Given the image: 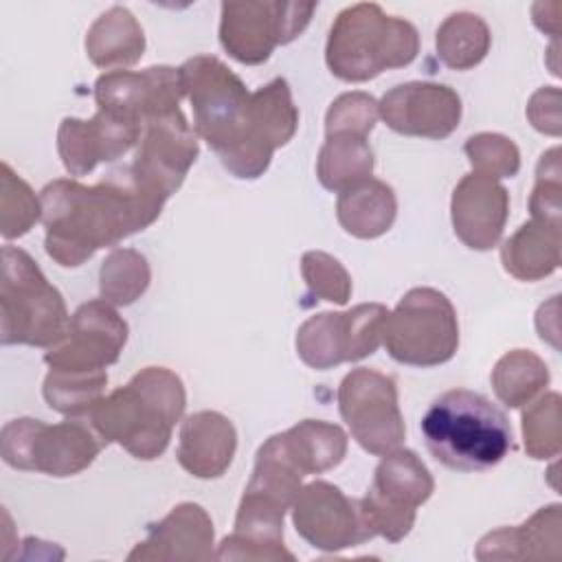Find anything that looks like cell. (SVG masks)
I'll return each instance as SVG.
<instances>
[{
    "label": "cell",
    "instance_id": "obj_29",
    "mask_svg": "<svg viewBox=\"0 0 562 562\" xmlns=\"http://www.w3.org/2000/svg\"><path fill=\"white\" fill-rule=\"evenodd\" d=\"M492 33L485 20L470 11L450 13L437 29L435 46L439 59L452 70H470L490 53Z\"/></svg>",
    "mask_w": 562,
    "mask_h": 562
},
{
    "label": "cell",
    "instance_id": "obj_4",
    "mask_svg": "<svg viewBox=\"0 0 562 562\" xmlns=\"http://www.w3.org/2000/svg\"><path fill=\"white\" fill-rule=\"evenodd\" d=\"M419 430L432 459L457 472L490 470L514 450V432L505 413L485 395L468 389L435 397Z\"/></svg>",
    "mask_w": 562,
    "mask_h": 562
},
{
    "label": "cell",
    "instance_id": "obj_19",
    "mask_svg": "<svg viewBox=\"0 0 562 562\" xmlns=\"http://www.w3.org/2000/svg\"><path fill=\"white\" fill-rule=\"evenodd\" d=\"M450 215L454 235L468 248L490 250L503 237L509 215V193L498 180L472 171L454 187Z\"/></svg>",
    "mask_w": 562,
    "mask_h": 562
},
{
    "label": "cell",
    "instance_id": "obj_17",
    "mask_svg": "<svg viewBox=\"0 0 562 562\" xmlns=\"http://www.w3.org/2000/svg\"><path fill=\"white\" fill-rule=\"evenodd\" d=\"M378 110L393 132L435 140L450 136L461 121L459 94L435 81L400 83L382 97Z\"/></svg>",
    "mask_w": 562,
    "mask_h": 562
},
{
    "label": "cell",
    "instance_id": "obj_30",
    "mask_svg": "<svg viewBox=\"0 0 562 562\" xmlns=\"http://www.w3.org/2000/svg\"><path fill=\"white\" fill-rule=\"evenodd\" d=\"M547 362L529 349H512L492 369V389L507 408L529 404L549 384Z\"/></svg>",
    "mask_w": 562,
    "mask_h": 562
},
{
    "label": "cell",
    "instance_id": "obj_37",
    "mask_svg": "<svg viewBox=\"0 0 562 562\" xmlns=\"http://www.w3.org/2000/svg\"><path fill=\"white\" fill-rule=\"evenodd\" d=\"M378 116V101L371 94L345 92L331 101L325 114V134L369 136Z\"/></svg>",
    "mask_w": 562,
    "mask_h": 562
},
{
    "label": "cell",
    "instance_id": "obj_21",
    "mask_svg": "<svg viewBox=\"0 0 562 562\" xmlns=\"http://www.w3.org/2000/svg\"><path fill=\"white\" fill-rule=\"evenodd\" d=\"M213 520L198 503L176 505L160 522L149 525L147 538L138 542L127 560H211Z\"/></svg>",
    "mask_w": 562,
    "mask_h": 562
},
{
    "label": "cell",
    "instance_id": "obj_6",
    "mask_svg": "<svg viewBox=\"0 0 562 562\" xmlns=\"http://www.w3.org/2000/svg\"><path fill=\"white\" fill-rule=\"evenodd\" d=\"M70 316L64 296L48 283L29 252L2 248L0 281V342L55 347L68 329Z\"/></svg>",
    "mask_w": 562,
    "mask_h": 562
},
{
    "label": "cell",
    "instance_id": "obj_33",
    "mask_svg": "<svg viewBox=\"0 0 562 562\" xmlns=\"http://www.w3.org/2000/svg\"><path fill=\"white\" fill-rule=\"evenodd\" d=\"M560 393L551 391L522 411V441L531 459L542 461L560 454Z\"/></svg>",
    "mask_w": 562,
    "mask_h": 562
},
{
    "label": "cell",
    "instance_id": "obj_25",
    "mask_svg": "<svg viewBox=\"0 0 562 562\" xmlns=\"http://www.w3.org/2000/svg\"><path fill=\"white\" fill-rule=\"evenodd\" d=\"M397 215V200L391 184L367 178L338 193L336 217L345 233L358 239L384 235Z\"/></svg>",
    "mask_w": 562,
    "mask_h": 562
},
{
    "label": "cell",
    "instance_id": "obj_9",
    "mask_svg": "<svg viewBox=\"0 0 562 562\" xmlns=\"http://www.w3.org/2000/svg\"><path fill=\"white\" fill-rule=\"evenodd\" d=\"M316 7L318 2H224L220 44L233 59L241 64H263L277 46L290 44L307 29Z\"/></svg>",
    "mask_w": 562,
    "mask_h": 562
},
{
    "label": "cell",
    "instance_id": "obj_3",
    "mask_svg": "<svg viewBox=\"0 0 562 562\" xmlns=\"http://www.w3.org/2000/svg\"><path fill=\"white\" fill-rule=\"evenodd\" d=\"M187 406L184 384L167 367H145L125 386L103 395L90 413V426L103 443H119L134 459H158Z\"/></svg>",
    "mask_w": 562,
    "mask_h": 562
},
{
    "label": "cell",
    "instance_id": "obj_22",
    "mask_svg": "<svg viewBox=\"0 0 562 562\" xmlns=\"http://www.w3.org/2000/svg\"><path fill=\"white\" fill-rule=\"evenodd\" d=\"M237 450V430L228 417L217 411H198L180 426L178 463L191 476L217 479L233 463Z\"/></svg>",
    "mask_w": 562,
    "mask_h": 562
},
{
    "label": "cell",
    "instance_id": "obj_26",
    "mask_svg": "<svg viewBox=\"0 0 562 562\" xmlns=\"http://www.w3.org/2000/svg\"><path fill=\"white\" fill-rule=\"evenodd\" d=\"M281 452L303 474H321L336 468L347 454V435L323 419H303L274 435Z\"/></svg>",
    "mask_w": 562,
    "mask_h": 562
},
{
    "label": "cell",
    "instance_id": "obj_16",
    "mask_svg": "<svg viewBox=\"0 0 562 562\" xmlns=\"http://www.w3.org/2000/svg\"><path fill=\"white\" fill-rule=\"evenodd\" d=\"M184 97L178 68L149 66L140 72L110 70L94 81L97 108L145 125L147 119L178 110Z\"/></svg>",
    "mask_w": 562,
    "mask_h": 562
},
{
    "label": "cell",
    "instance_id": "obj_34",
    "mask_svg": "<svg viewBox=\"0 0 562 562\" xmlns=\"http://www.w3.org/2000/svg\"><path fill=\"white\" fill-rule=\"evenodd\" d=\"M0 235L15 239L26 235L37 220H42V202L35 198L31 187L2 162V187H0Z\"/></svg>",
    "mask_w": 562,
    "mask_h": 562
},
{
    "label": "cell",
    "instance_id": "obj_20",
    "mask_svg": "<svg viewBox=\"0 0 562 562\" xmlns=\"http://www.w3.org/2000/svg\"><path fill=\"white\" fill-rule=\"evenodd\" d=\"M288 507L250 490H244V496L237 507L235 529L226 536L217 551V560H294L283 544V516Z\"/></svg>",
    "mask_w": 562,
    "mask_h": 562
},
{
    "label": "cell",
    "instance_id": "obj_18",
    "mask_svg": "<svg viewBox=\"0 0 562 562\" xmlns=\"http://www.w3.org/2000/svg\"><path fill=\"white\" fill-rule=\"evenodd\" d=\"M143 125L97 108L83 121L66 116L57 130V151L70 176H86L99 162H112L138 145Z\"/></svg>",
    "mask_w": 562,
    "mask_h": 562
},
{
    "label": "cell",
    "instance_id": "obj_13",
    "mask_svg": "<svg viewBox=\"0 0 562 562\" xmlns=\"http://www.w3.org/2000/svg\"><path fill=\"white\" fill-rule=\"evenodd\" d=\"M296 533L318 551H342L375 538L362 498H349L338 485L312 481L303 485L292 503Z\"/></svg>",
    "mask_w": 562,
    "mask_h": 562
},
{
    "label": "cell",
    "instance_id": "obj_35",
    "mask_svg": "<svg viewBox=\"0 0 562 562\" xmlns=\"http://www.w3.org/2000/svg\"><path fill=\"white\" fill-rule=\"evenodd\" d=\"M463 151L474 169V173L487 176L492 180L514 178L520 169V151L516 143L503 134L481 132L465 140Z\"/></svg>",
    "mask_w": 562,
    "mask_h": 562
},
{
    "label": "cell",
    "instance_id": "obj_32",
    "mask_svg": "<svg viewBox=\"0 0 562 562\" xmlns=\"http://www.w3.org/2000/svg\"><path fill=\"white\" fill-rule=\"evenodd\" d=\"M149 281V263L134 248H114L99 270L101 299L110 305H132L145 294Z\"/></svg>",
    "mask_w": 562,
    "mask_h": 562
},
{
    "label": "cell",
    "instance_id": "obj_7",
    "mask_svg": "<svg viewBox=\"0 0 562 562\" xmlns=\"http://www.w3.org/2000/svg\"><path fill=\"white\" fill-rule=\"evenodd\" d=\"M389 356L408 367H439L457 353L459 321L450 299L435 288L408 290L382 329Z\"/></svg>",
    "mask_w": 562,
    "mask_h": 562
},
{
    "label": "cell",
    "instance_id": "obj_38",
    "mask_svg": "<svg viewBox=\"0 0 562 562\" xmlns=\"http://www.w3.org/2000/svg\"><path fill=\"white\" fill-rule=\"evenodd\" d=\"M562 169H560V147H551L544 151L536 167V184L529 195V211L531 217L549 220L560 224V195H562V182H560Z\"/></svg>",
    "mask_w": 562,
    "mask_h": 562
},
{
    "label": "cell",
    "instance_id": "obj_10",
    "mask_svg": "<svg viewBox=\"0 0 562 562\" xmlns=\"http://www.w3.org/2000/svg\"><path fill=\"white\" fill-rule=\"evenodd\" d=\"M338 411L351 437L362 450L384 457L397 450L406 437L397 404V384L391 375L358 367L338 386Z\"/></svg>",
    "mask_w": 562,
    "mask_h": 562
},
{
    "label": "cell",
    "instance_id": "obj_14",
    "mask_svg": "<svg viewBox=\"0 0 562 562\" xmlns=\"http://www.w3.org/2000/svg\"><path fill=\"white\" fill-rule=\"evenodd\" d=\"M127 334V323L108 301H88L75 310L66 336L44 353V362L59 371H105L119 360Z\"/></svg>",
    "mask_w": 562,
    "mask_h": 562
},
{
    "label": "cell",
    "instance_id": "obj_2",
    "mask_svg": "<svg viewBox=\"0 0 562 562\" xmlns=\"http://www.w3.org/2000/svg\"><path fill=\"white\" fill-rule=\"evenodd\" d=\"M40 202L46 255L64 268H77L97 250L154 224L167 198L123 165L90 187L68 178L53 180L42 189Z\"/></svg>",
    "mask_w": 562,
    "mask_h": 562
},
{
    "label": "cell",
    "instance_id": "obj_23",
    "mask_svg": "<svg viewBox=\"0 0 562 562\" xmlns=\"http://www.w3.org/2000/svg\"><path fill=\"white\" fill-rule=\"evenodd\" d=\"M560 505L540 507L518 527H501L485 533L474 555L479 560H522L560 555Z\"/></svg>",
    "mask_w": 562,
    "mask_h": 562
},
{
    "label": "cell",
    "instance_id": "obj_8",
    "mask_svg": "<svg viewBox=\"0 0 562 562\" xmlns=\"http://www.w3.org/2000/svg\"><path fill=\"white\" fill-rule=\"evenodd\" d=\"M103 446L97 430L75 417L59 424L20 417L4 424L0 435V452L7 465L48 476L83 472Z\"/></svg>",
    "mask_w": 562,
    "mask_h": 562
},
{
    "label": "cell",
    "instance_id": "obj_1",
    "mask_svg": "<svg viewBox=\"0 0 562 562\" xmlns=\"http://www.w3.org/2000/svg\"><path fill=\"white\" fill-rule=\"evenodd\" d=\"M184 97L193 108V132L206 140L228 173L255 180L272 154L292 140L299 110L283 77L255 92L217 57L195 55L180 68Z\"/></svg>",
    "mask_w": 562,
    "mask_h": 562
},
{
    "label": "cell",
    "instance_id": "obj_39",
    "mask_svg": "<svg viewBox=\"0 0 562 562\" xmlns=\"http://www.w3.org/2000/svg\"><path fill=\"white\" fill-rule=\"evenodd\" d=\"M527 119L538 132L560 136V90L553 86L536 90L527 105Z\"/></svg>",
    "mask_w": 562,
    "mask_h": 562
},
{
    "label": "cell",
    "instance_id": "obj_24",
    "mask_svg": "<svg viewBox=\"0 0 562 562\" xmlns=\"http://www.w3.org/2000/svg\"><path fill=\"white\" fill-rule=\"evenodd\" d=\"M507 274L518 281H540L560 266V224L531 217L501 246Z\"/></svg>",
    "mask_w": 562,
    "mask_h": 562
},
{
    "label": "cell",
    "instance_id": "obj_12",
    "mask_svg": "<svg viewBox=\"0 0 562 562\" xmlns=\"http://www.w3.org/2000/svg\"><path fill=\"white\" fill-rule=\"evenodd\" d=\"M435 492V481L424 461L408 448L382 457L373 472L362 505L378 536L400 542L415 525L417 507Z\"/></svg>",
    "mask_w": 562,
    "mask_h": 562
},
{
    "label": "cell",
    "instance_id": "obj_5",
    "mask_svg": "<svg viewBox=\"0 0 562 562\" xmlns=\"http://www.w3.org/2000/svg\"><path fill=\"white\" fill-rule=\"evenodd\" d=\"M417 53L419 35L408 20L384 13L375 2H358L334 20L325 61L334 77L360 83L384 70L408 66Z\"/></svg>",
    "mask_w": 562,
    "mask_h": 562
},
{
    "label": "cell",
    "instance_id": "obj_11",
    "mask_svg": "<svg viewBox=\"0 0 562 562\" xmlns=\"http://www.w3.org/2000/svg\"><path fill=\"white\" fill-rule=\"evenodd\" d=\"M386 316L389 310L382 303L314 314L296 331V353L316 371L358 362L378 351Z\"/></svg>",
    "mask_w": 562,
    "mask_h": 562
},
{
    "label": "cell",
    "instance_id": "obj_15",
    "mask_svg": "<svg viewBox=\"0 0 562 562\" xmlns=\"http://www.w3.org/2000/svg\"><path fill=\"white\" fill-rule=\"evenodd\" d=\"M198 154V136L178 108L145 121L130 167L147 187L169 200L180 189Z\"/></svg>",
    "mask_w": 562,
    "mask_h": 562
},
{
    "label": "cell",
    "instance_id": "obj_36",
    "mask_svg": "<svg viewBox=\"0 0 562 562\" xmlns=\"http://www.w3.org/2000/svg\"><path fill=\"white\" fill-rule=\"evenodd\" d=\"M301 274L312 296L345 305L351 296V277L347 268L323 250H307L301 257Z\"/></svg>",
    "mask_w": 562,
    "mask_h": 562
},
{
    "label": "cell",
    "instance_id": "obj_28",
    "mask_svg": "<svg viewBox=\"0 0 562 562\" xmlns=\"http://www.w3.org/2000/svg\"><path fill=\"white\" fill-rule=\"evenodd\" d=\"M373 149L367 136L356 134H325L318 149L316 176L327 191H345L373 173Z\"/></svg>",
    "mask_w": 562,
    "mask_h": 562
},
{
    "label": "cell",
    "instance_id": "obj_31",
    "mask_svg": "<svg viewBox=\"0 0 562 562\" xmlns=\"http://www.w3.org/2000/svg\"><path fill=\"white\" fill-rule=\"evenodd\" d=\"M108 386L105 371H59L50 369L44 380V400L46 404L66 415V417H83L94 411L101 402L103 391Z\"/></svg>",
    "mask_w": 562,
    "mask_h": 562
},
{
    "label": "cell",
    "instance_id": "obj_27",
    "mask_svg": "<svg viewBox=\"0 0 562 562\" xmlns=\"http://www.w3.org/2000/svg\"><path fill=\"white\" fill-rule=\"evenodd\" d=\"M145 50V33L125 7H110L86 33V53L99 68H125L136 64Z\"/></svg>",
    "mask_w": 562,
    "mask_h": 562
}]
</instances>
